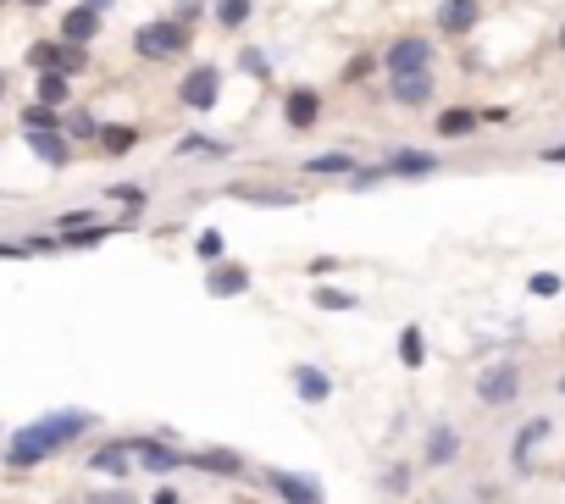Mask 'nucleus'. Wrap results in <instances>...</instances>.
Masks as SVG:
<instances>
[{
    "instance_id": "obj_1",
    "label": "nucleus",
    "mask_w": 565,
    "mask_h": 504,
    "mask_svg": "<svg viewBox=\"0 0 565 504\" xmlns=\"http://www.w3.org/2000/svg\"><path fill=\"white\" fill-rule=\"evenodd\" d=\"M95 432V416L89 410H50L39 421H23L17 432H6V449H0V466L6 471H34L45 460H56L61 449H73L78 438Z\"/></svg>"
},
{
    "instance_id": "obj_2",
    "label": "nucleus",
    "mask_w": 565,
    "mask_h": 504,
    "mask_svg": "<svg viewBox=\"0 0 565 504\" xmlns=\"http://www.w3.org/2000/svg\"><path fill=\"white\" fill-rule=\"evenodd\" d=\"M189 50V28H178L172 17H156V23L133 28V56L139 61H178Z\"/></svg>"
},
{
    "instance_id": "obj_3",
    "label": "nucleus",
    "mask_w": 565,
    "mask_h": 504,
    "mask_svg": "<svg viewBox=\"0 0 565 504\" xmlns=\"http://www.w3.org/2000/svg\"><path fill=\"white\" fill-rule=\"evenodd\" d=\"M438 50L427 34H399L388 50H377V67L388 72V78H405V72H433Z\"/></svg>"
},
{
    "instance_id": "obj_4",
    "label": "nucleus",
    "mask_w": 565,
    "mask_h": 504,
    "mask_svg": "<svg viewBox=\"0 0 565 504\" xmlns=\"http://www.w3.org/2000/svg\"><path fill=\"white\" fill-rule=\"evenodd\" d=\"M521 399V366L516 360H488L477 372V405L482 410H505Z\"/></svg>"
},
{
    "instance_id": "obj_5",
    "label": "nucleus",
    "mask_w": 565,
    "mask_h": 504,
    "mask_svg": "<svg viewBox=\"0 0 565 504\" xmlns=\"http://www.w3.org/2000/svg\"><path fill=\"white\" fill-rule=\"evenodd\" d=\"M23 61L34 72H67V78H78V72L89 67V45H67V39H34V45L23 50Z\"/></svg>"
},
{
    "instance_id": "obj_6",
    "label": "nucleus",
    "mask_w": 565,
    "mask_h": 504,
    "mask_svg": "<svg viewBox=\"0 0 565 504\" xmlns=\"http://www.w3.org/2000/svg\"><path fill=\"white\" fill-rule=\"evenodd\" d=\"M217 100H222V67L217 61H194V67L178 78V106L217 111Z\"/></svg>"
},
{
    "instance_id": "obj_7",
    "label": "nucleus",
    "mask_w": 565,
    "mask_h": 504,
    "mask_svg": "<svg viewBox=\"0 0 565 504\" xmlns=\"http://www.w3.org/2000/svg\"><path fill=\"white\" fill-rule=\"evenodd\" d=\"M255 477H261V488L277 493L283 504H327V493L316 477H300V471H283V466H261Z\"/></svg>"
},
{
    "instance_id": "obj_8",
    "label": "nucleus",
    "mask_w": 565,
    "mask_h": 504,
    "mask_svg": "<svg viewBox=\"0 0 565 504\" xmlns=\"http://www.w3.org/2000/svg\"><path fill=\"white\" fill-rule=\"evenodd\" d=\"M383 172H388V183H421V178H438V172H444V156L399 144V150H388L383 156Z\"/></svg>"
},
{
    "instance_id": "obj_9",
    "label": "nucleus",
    "mask_w": 565,
    "mask_h": 504,
    "mask_svg": "<svg viewBox=\"0 0 565 504\" xmlns=\"http://www.w3.org/2000/svg\"><path fill=\"white\" fill-rule=\"evenodd\" d=\"M133 449V466L156 471V477H172V471L189 466V449H172V438H128Z\"/></svg>"
},
{
    "instance_id": "obj_10",
    "label": "nucleus",
    "mask_w": 565,
    "mask_h": 504,
    "mask_svg": "<svg viewBox=\"0 0 565 504\" xmlns=\"http://www.w3.org/2000/svg\"><path fill=\"white\" fill-rule=\"evenodd\" d=\"M460 444H466V438H460L455 421H433V427H427V438H421V466H427V471L455 466V460H460Z\"/></svg>"
},
{
    "instance_id": "obj_11",
    "label": "nucleus",
    "mask_w": 565,
    "mask_h": 504,
    "mask_svg": "<svg viewBox=\"0 0 565 504\" xmlns=\"http://www.w3.org/2000/svg\"><path fill=\"white\" fill-rule=\"evenodd\" d=\"M554 432V416H532V421H521L516 427V438H510V471L516 477H527L532 471V455H538V444Z\"/></svg>"
},
{
    "instance_id": "obj_12",
    "label": "nucleus",
    "mask_w": 565,
    "mask_h": 504,
    "mask_svg": "<svg viewBox=\"0 0 565 504\" xmlns=\"http://www.w3.org/2000/svg\"><path fill=\"white\" fill-rule=\"evenodd\" d=\"M250 283H255L250 266L228 261V255H222L211 272H205V294H211V300H244V294H250Z\"/></svg>"
},
{
    "instance_id": "obj_13",
    "label": "nucleus",
    "mask_w": 565,
    "mask_h": 504,
    "mask_svg": "<svg viewBox=\"0 0 565 504\" xmlns=\"http://www.w3.org/2000/svg\"><path fill=\"white\" fill-rule=\"evenodd\" d=\"M289 388H294L300 405H327V399H333V377H327L316 360H294L289 366Z\"/></svg>"
},
{
    "instance_id": "obj_14",
    "label": "nucleus",
    "mask_w": 565,
    "mask_h": 504,
    "mask_svg": "<svg viewBox=\"0 0 565 504\" xmlns=\"http://www.w3.org/2000/svg\"><path fill=\"white\" fill-rule=\"evenodd\" d=\"M477 23H482V0H438L433 12V28L444 39H466Z\"/></svg>"
},
{
    "instance_id": "obj_15",
    "label": "nucleus",
    "mask_w": 565,
    "mask_h": 504,
    "mask_svg": "<svg viewBox=\"0 0 565 504\" xmlns=\"http://www.w3.org/2000/svg\"><path fill=\"white\" fill-rule=\"evenodd\" d=\"M438 95V78L433 72H405V78H388V100L405 111H427Z\"/></svg>"
},
{
    "instance_id": "obj_16",
    "label": "nucleus",
    "mask_w": 565,
    "mask_h": 504,
    "mask_svg": "<svg viewBox=\"0 0 565 504\" xmlns=\"http://www.w3.org/2000/svg\"><path fill=\"white\" fill-rule=\"evenodd\" d=\"M233 150H239V144L233 139H217V133H183L178 144H172V161H228Z\"/></svg>"
},
{
    "instance_id": "obj_17",
    "label": "nucleus",
    "mask_w": 565,
    "mask_h": 504,
    "mask_svg": "<svg viewBox=\"0 0 565 504\" xmlns=\"http://www.w3.org/2000/svg\"><path fill=\"white\" fill-rule=\"evenodd\" d=\"M283 122H289L294 133H311L316 122H322V95H316V89H305V84L283 89Z\"/></svg>"
},
{
    "instance_id": "obj_18",
    "label": "nucleus",
    "mask_w": 565,
    "mask_h": 504,
    "mask_svg": "<svg viewBox=\"0 0 565 504\" xmlns=\"http://www.w3.org/2000/svg\"><path fill=\"white\" fill-rule=\"evenodd\" d=\"M23 139H28V150H34V161H45V167L50 172H67V167H73V156H78V144L73 139H67V133H23Z\"/></svg>"
},
{
    "instance_id": "obj_19",
    "label": "nucleus",
    "mask_w": 565,
    "mask_h": 504,
    "mask_svg": "<svg viewBox=\"0 0 565 504\" xmlns=\"http://www.w3.org/2000/svg\"><path fill=\"white\" fill-rule=\"evenodd\" d=\"M228 200H244V205H272V211H294L300 194L294 189H261V183H222Z\"/></svg>"
},
{
    "instance_id": "obj_20",
    "label": "nucleus",
    "mask_w": 565,
    "mask_h": 504,
    "mask_svg": "<svg viewBox=\"0 0 565 504\" xmlns=\"http://www.w3.org/2000/svg\"><path fill=\"white\" fill-rule=\"evenodd\" d=\"M89 471H100V477H133V449H128V438H111V444H100V449H89Z\"/></svg>"
},
{
    "instance_id": "obj_21",
    "label": "nucleus",
    "mask_w": 565,
    "mask_h": 504,
    "mask_svg": "<svg viewBox=\"0 0 565 504\" xmlns=\"http://www.w3.org/2000/svg\"><path fill=\"white\" fill-rule=\"evenodd\" d=\"M189 466L205 471V477H244V455L239 449H189Z\"/></svg>"
},
{
    "instance_id": "obj_22",
    "label": "nucleus",
    "mask_w": 565,
    "mask_h": 504,
    "mask_svg": "<svg viewBox=\"0 0 565 504\" xmlns=\"http://www.w3.org/2000/svg\"><path fill=\"white\" fill-rule=\"evenodd\" d=\"M100 23H106L100 12H89V6H73V12H61V34H56V39H67V45H95V39H100Z\"/></svg>"
},
{
    "instance_id": "obj_23",
    "label": "nucleus",
    "mask_w": 565,
    "mask_h": 504,
    "mask_svg": "<svg viewBox=\"0 0 565 504\" xmlns=\"http://www.w3.org/2000/svg\"><path fill=\"white\" fill-rule=\"evenodd\" d=\"M361 167L355 150H322V156H305V178H349V172Z\"/></svg>"
},
{
    "instance_id": "obj_24",
    "label": "nucleus",
    "mask_w": 565,
    "mask_h": 504,
    "mask_svg": "<svg viewBox=\"0 0 565 504\" xmlns=\"http://www.w3.org/2000/svg\"><path fill=\"white\" fill-rule=\"evenodd\" d=\"M477 128H482V111H471V106H449V111H438V122H433L438 139H471Z\"/></svg>"
},
{
    "instance_id": "obj_25",
    "label": "nucleus",
    "mask_w": 565,
    "mask_h": 504,
    "mask_svg": "<svg viewBox=\"0 0 565 504\" xmlns=\"http://www.w3.org/2000/svg\"><path fill=\"white\" fill-rule=\"evenodd\" d=\"M34 100L61 111L67 100H73V78H67V72H39V78H34Z\"/></svg>"
},
{
    "instance_id": "obj_26",
    "label": "nucleus",
    "mask_w": 565,
    "mask_h": 504,
    "mask_svg": "<svg viewBox=\"0 0 565 504\" xmlns=\"http://www.w3.org/2000/svg\"><path fill=\"white\" fill-rule=\"evenodd\" d=\"M250 17H255V0H217V6H211V23H217L222 34H239Z\"/></svg>"
},
{
    "instance_id": "obj_27",
    "label": "nucleus",
    "mask_w": 565,
    "mask_h": 504,
    "mask_svg": "<svg viewBox=\"0 0 565 504\" xmlns=\"http://www.w3.org/2000/svg\"><path fill=\"white\" fill-rule=\"evenodd\" d=\"M399 366H405V372H421V366H427V333H421L416 322L399 327Z\"/></svg>"
},
{
    "instance_id": "obj_28",
    "label": "nucleus",
    "mask_w": 565,
    "mask_h": 504,
    "mask_svg": "<svg viewBox=\"0 0 565 504\" xmlns=\"http://www.w3.org/2000/svg\"><path fill=\"white\" fill-rule=\"evenodd\" d=\"M139 139H145V133L128 128V122H106V128H100V150H106V156H128V150H139Z\"/></svg>"
},
{
    "instance_id": "obj_29",
    "label": "nucleus",
    "mask_w": 565,
    "mask_h": 504,
    "mask_svg": "<svg viewBox=\"0 0 565 504\" xmlns=\"http://www.w3.org/2000/svg\"><path fill=\"white\" fill-rule=\"evenodd\" d=\"M17 128H23V133H56V128H61V111H56V106H39V100H28V106L17 111Z\"/></svg>"
},
{
    "instance_id": "obj_30",
    "label": "nucleus",
    "mask_w": 565,
    "mask_h": 504,
    "mask_svg": "<svg viewBox=\"0 0 565 504\" xmlns=\"http://www.w3.org/2000/svg\"><path fill=\"white\" fill-rule=\"evenodd\" d=\"M239 72H250L255 84H272V56H266V45H244L239 50Z\"/></svg>"
},
{
    "instance_id": "obj_31",
    "label": "nucleus",
    "mask_w": 565,
    "mask_h": 504,
    "mask_svg": "<svg viewBox=\"0 0 565 504\" xmlns=\"http://www.w3.org/2000/svg\"><path fill=\"white\" fill-rule=\"evenodd\" d=\"M106 200L122 205V211H145V205H150V189H145V183H106Z\"/></svg>"
},
{
    "instance_id": "obj_32",
    "label": "nucleus",
    "mask_w": 565,
    "mask_h": 504,
    "mask_svg": "<svg viewBox=\"0 0 565 504\" xmlns=\"http://www.w3.org/2000/svg\"><path fill=\"white\" fill-rule=\"evenodd\" d=\"M100 128H106V122L100 117H89V111H67V117H61V133H67V139H100Z\"/></svg>"
},
{
    "instance_id": "obj_33",
    "label": "nucleus",
    "mask_w": 565,
    "mask_h": 504,
    "mask_svg": "<svg viewBox=\"0 0 565 504\" xmlns=\"http://www.w3.org/2000/svg\"><path fill=\"white\" fill-rule=\"evenodd\" d=\"M194 255H200L205 266H217L222 255H228V239H222L217 228H200V233H194Z\"/></svg>"
},
{
    "instance_id": "obj_34",
    "label": "nucleus",
    "mask_w": 565,
    "mask_h": 504,
    "mask_svg": "<svg viewBox=\"0 0 565 504\" xmlns=\"http://www.w3.org/2000/svg\"><path fill=\"white\" fill-rule=\"evenodd\" d=\"M316 311H361V300H355L349 288H333V283H322V288H316Z\"/></svg>"
},
{
    "instance_id": "obj_35",
    "label": "nucleus",
    "mask_w": 565,
    "mask_h": 504,
    "mask_svg": "<svg viewBox=\"0 0 565 504\" xmlns=\"http://www.w3.org/2000/svg\"><path fill=\"white\" fill-rule=\"evenodd\" d=\"M377 488L383 493H410V466L405 460H388V466L377 471Z\"/></svg>"
},
{
    "instance_id": "obj_36",
    "label": "nucleus",
    "mask_w": 565,
    "mask_h": 504,
    "mask_svg": "<svg viewBox=\"0 0 565 504\" xmlns=\"http://www.w3.org/2000/svg\"><path fill=\"white\" fill-rule=\"evenodd\" d=\"M560 288H565L560 272H532V277H527V294H532V300H554Z\"/></svg>"
},
{
    "instance_id": "obj_37",
    "label": "nucleus",
    "mask_w": 565,
    "mask_h": 504,
    "mask_svg": "<svg viewBox=\"0 0 565 504\" xmlns=\"http://www.w3.org/2000/svg\"><path fill=\"white\" fill-rule=\"evenodd\" d=\"M377 183H388V172H383V161H377V167H366V161H361V167H355V172H349V178H344V189H377Z\"/></svg>"
},
{
    "instance_id": "obj_38",
    "label": "nucleus",
    "mask_w": 565,
    "mask_h": 504,
    "mask_svg": "<svg viewBox=\"0 0 565 504\" xmlns=\"http://www.w3.org/2000/svg\"><path fill=\"white\" fill-rule=\"evenodd\" d=\"M84 504H139V493L117 482V488H89V493H84Z\"/></svg>"
},
{
    "instance_id": "obj_39",
    "label": "nucleus",
    "mask_w": 565,
    "mask_h": 504,
    "mask_svg": "<svg viewBox=\"0 0 565 504\" xmlns=\"http://www.w3.org/2000/svg\"><path fill=\"white\" fill-rule=\"evenodd\" d=\"M23 250L28 255H56V250H67V244H61V233H28Z\"/></svg>"
},
{
    "instance_id": "obj_40",
    "label": "nucleus",
    "mask_w": 565,
    "mask_h": 504,
    "mask_svg": "<svg viewBox=\"0 0 565 504\" xmlns=\"http://www.w3.org/2000/svg\"><path fill=\"white\" fill-rule=\"evenodd\" d=\"M372 67H377L372 50H366V56H349V61H344V84H361V78H372Z\"/></svg>"
},
{
    "instance_id": "obj_41",
    "label": "nucleus",
    "mask_w": 565,
    "mask_h": 504,
    "mask_svg": "<svg viewBox=\"0 0 565 504\" xmlns=\"http://www.w3.org/2000/svg\"><path fill=\"white\" fill-rule=\"evenodd\" d=\"M205 17V0H178V6H172V23L178 28H194Z\"/></svg>"
},
{
    "instance_id": "obj_42",
    "label": "nucleus",
    "mask_w": 565,
    "mask_h": 504,
    "mask_svg": "<svg viewBox=\"0 0 565 504\" xmlns=\"http://www.w3.org/2000/svg\"><path fill=\"white\" fill-rule=\"evenodd\" d=\"M305 272H311L316 283H322V277H333V272H338V255H316V261L305 266Z\"/></svg>"
},
{
    "instance_id": "obj_43",
    "label": "nucleus",
    "mask_w": 565,
    "mask_h": 504,
    "mask_svg": "<svg viewBox=\"0 0 565 504\" xmlns=\"http://www.w3.org/2000/svg\"><path fill=\"white\" fill-rule=\"evenodd\" d=\"M538 161H549V167H565V144H543Z\"/></svg>"
},
{
    "instance_id": "obj_44",
    "label": "nucleus",
    "mask_w": 565,
    "mask_h": 504,
    "mask_svg": "<svg viewBox=\"0 0 565 504\" xmlns=\"http://www.w3.org/2000/svg\"><path fill=\"white\" fill-rule=\"evenodd\" d=\"M150 504H183V493L167 482V488H156V499H150Z\"/></svg>"
},
{
    "instance_id": "obj_45",
    "label": "nucleus",
    "mask_w": 565,
    "mask_h": 504,
    "mask_svg": "<svg viewBox=\"0 0 565 504\" xmlns=\"http://www.w3.org/2000/svg\"><path fill=\"white\" fill-rule=\"evenodd\" d=\"M17 255H28L23 244H6V239H0V261H17Z\"/></svg>"
},
{
    "instance_id": "obj_46",
    "label": "nucleus",
    "mask_w": 565,
    "mask_h": 504,
    "mask_svg": "<svg viewBox=\"0 0 565 504\" xmlns=\"http://www.w3.org/2000/svg\"><path fill=\"white\" fill-rule=\"evenodd\" d=\"M78 6H89V12H100V17H106L111 6H117V0H78Z\"/></svg>"
},
{
    "instance_id": "obj_47",
    "label": "nucleus",
    "mask_w": 565,
    "mask_h": 504,
    "mask_svg": "<svg viewBox=\"0 0 565 504\" xmlns=\"http://www.w3.org/2000/svg\"><path fill=\"white\" fill-rule=\"evenodd\" d=\"M12 6H23V12H45L50 0H12Z\"/></svg>"
},
{
    "instance_id": "obj_48",
    "label": "nucleus",
    "mask_w": 565,
    "mask_h": 504,
    "mask_svg": "<svg viewBox=\"0 0 565 504\" xmlns=\"http://www.w3.org/2000/svg\"><path fill=\"white\" fill-rule=\"evenodd\" d=\"M0 106H6V67H0Z\"/></svg>"
},
{
    "instance_id": "obj_49",
    "label": "nucleus",
    "mask_w": 565,
    "mask_h": 504,
    "mask_svg": "<svg viewBox=\"0 0 565 504\" xmlns=\"http://www.w3.org/2000/svg\"><path fill=\"white\" fill-rule=\"evenodd\" d=\"M554 388H560V394H565V372H560V383H554Z\"/></svg>"
},
{
    "instance_id": "obj_50",
    "label": "nucleus",
    "mask_w": 565,
    "mask_h": 504,
    "mask_svg": "<svg viewBox=\"0 0 565 504\" xmlns=\"http://www.w3.org/2000/svg\"><path fill=\"white\" fill-rule=\"evenodd\" d=\"M560 50H565V28H560Z\"/></svg>"
},
{
    "instance_id": "obj_51",
    "label": "nucleus",
    "mask_w": 565,
    "mask_h": 504,
    "mask_svg": "<svg viewBox=\"0 0 565 504\" xmlns=\"http://www.w3.org/2000/svg\"><path fill=\"white\" fill-rule=\"evenodd\" d=\"M444 504H455V499H444Z\"/></svg>"
},
{
    "instance_id": "obj_52",
    "label": "nucleus",
    "mask_w": 565,
    "mask_h": 504,
    "mask_svg": "<svg viewBox=\"0 0 565 504\" xmlns=\"http://www.w3.org/2000/svg\"><path fill=\"white\" fill-rule=\"evenodd\" d=\"M0 6H6V0H0Z\"/></svg>"
}]
</instances>
